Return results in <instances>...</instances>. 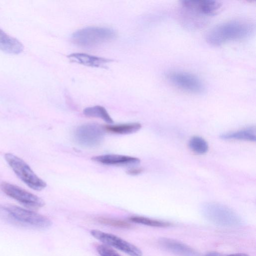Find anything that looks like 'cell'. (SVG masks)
I'll return each mask as SVG.
<instances>
[{
  "mask_svg": "<svg viewBox=\"0 0 256 256\" xmlns=\"http://www.w3.org/2000/svg\"><path fill=\"white\" fill-rule=\"evenodd\" d=\"M84 114L88 117L98 118L108 124H112L113 120L106 109L100 106H96L85 108Z\"/></svg>",
  "mask_w": 256,
  "mask_h": 256,
  "instance_id": "cell-17",
  "label": "cell"
},
{
  "mask_svg": "<svg viewBox=\"0 0 256 256\" xmlns=\"http://www.w3.org/2000/svg\"><path fill=\"white\" fill-rule=\"evenodd\" d=\"M142 127L141 124L138 122H132L116 125H108L104 126L106 131L120 134H126L138 132Z\"/></svg>",
  "mask_w": 256,
  "mask_h": 256,
  "instance_id": "cell-16",
  "label": "cell"
},
{
  "mask_svg": "<svg viewBox=\"0 0 256 256\" xmlns=\"http://www.w3.org/2000/svg\"><path fill=\"white\" fill-rule=\"evenodd\" d=\"M142 171V170L140 168H136L128 170L127 172L129 174L136 175L141 173Z\"/></svg>",
  "mask_w": 256,
  "mask_h": 256,
  "instance_id": "cell-22",
  "label": "cell"
},
{
  "mask_svg": "<svg viewBox=\"0 0 256 256\" xmlns=\"http://www.w3.org/2000/svg\"><path fill=\"white\" fill-rule=\"evenodd\" d=\"M0 188L8 196L27 208L37 209L44 205V200L40 198L16 185L3 182L0 184Z\"/></svg>",
  "mask_w": 256,
  "mask_h": 256,
  "instance_id": "cell-7",
  "label": "cell"
},
{
  "mask_svg": "<svg viewBox=\"0 0 256 256\" xmlns=\"http://www.w3.org/2000/svg\"><path fill=\"white\" fill-rule=\"evenodd\" d=\"M92 160L104 164L114 166H135L140 162L137 158L112 154L95 156Z\"/></svg>",
  "mask_w": 256,
  "mask_h": 256,
  "instance_id": "cell-11",
  "label": "cell"
},
{
  "mask_svg": "<svg viewBox=\"0 0 256 256\" xmlns=\"http://www.w3.org/2000/svg\"><path fill=\"white\" fill-rule=\"evenodd\" d=\"M129 220L134 223L153 227L165 228L170 225V223L166 222L152 219L142 216H132L130 217Z\"/></svg>",
  "mask_w": 256,
  "mask_h": 256,
  "instance_id": "cell-18",
  "label": "cell"
},
{
  "mask_svg": "<svg viewBox=\"0 0 256 256\" xmlns=\"http://www.w3.org/2000/svg\"><path fill=\"white\" fill-rule=\"evenodd\" d=\"M166 77L174 86L189 92L200 94L204 91V83L198 77L192 74L172 71L166 74Z\"/></svg>",
  "mask_w": 256,
  "mask_h": 256,
  "instance_id": "cell-6",
  "label": "cell"
},
{
  "mask_svg": "<svg viewBox=\"0 0 256 256\" xmlns=\"http://www.w3.org/2000/svg\"><path fill=\"white\" fill-rule=\"evenodd\" d=\"M0 218L13 225L38 230L48 228L52 224L43 215L10 204H0Z\"/></svg>",
  "mask_w": 256,
  "mask_h": 256,
  "instance_id": "cell-1",
  "label": "cell"
},
{
  "mask_svg": "<svg viewBox=\"0 0 256 256\" xmlns=\"http://www.w3.org/2000/svg\"><path fill=\"white\" fill-rule=\"evenodd\" d=\"M206 256H224L220 253L215 252H212L206 254Z\"/></svg>",
  "mask_w": 256,
  "mask_h": 256,
  "instance_id": "cell-23",
  "label": "cell"
},
{
  "mask_svg": "<svg viewBox=\"0 0 256 256\" xmlns=\"http://www.w3.org/2000/svg\"><path fill=\"white\" fill-rule=\"evenodd\" d=\"M96 250L101 256H120L114 250L104 245L98 246Z\"/></svg>",
  "mask_w": 256,
  "mask_h": 256,
  "instance_id": "cell-21",
  "label": "cell"
},
{
  "mask_svg": "<svg viewBox=\"0 0 256 256\" xmlns=\"http://www.w3.org/2000/svg\"><path fill=\"white\" fill-rule=\"evenodd\" d=\"M252 22L243 20L228 22L219 24L208 31L206 36L208 43L218 46L227 42L246 38L254 32Z\"/></svg>",
  "mask_w": 256,
  "mask_h": 256,
  "instance_id": "cell-2",
  "label": "cell"
},
{
  "mask_svg": "<svg viewBox=\"0 0 256 256\" xmlns=\"http://www.w3.org/2000/svg\"><path fill=\"white\" fill-rule=\"evenodd\" d=\"M159 244L167 250L180 256H193L195 254L191 248L172 239L162 238L159 240Z\"/></svg>",
  "mask_w": 256,
  "mask_h": 256,
  "instance_id": "cell-13",
  "label": "cell"
},
{
  "mask_svg": "<svg viewBox=\"0 0 256 256\" xmlns=\"http://www.w3.org/2000/svg\"><path fill=\"white\" fill-rule=\"evenodd\" d=\"M0 50L10 54H18L23 50L22 44L0 28Z\"/></svg>",
  "mask_w": 256,
  "mask_h": 256,
  "instance_id": "cell-14",
  "label": "cell"
},
{
  "mask_svg": "<svg viewBox=\"0 0 256 256\" xmlns=\"http://www.w3.org/2000/svg\"><path fill=\"white\" fill-rule=\"evenodd\" d=\"M116 36V32L111 28L90 26L74 32L72 39L78 46L91 48L108 42Z\"/></svg>",
  "mask_w": 256,
  "mask_h": 256,
  "instance_id": "cell-3",
  "label": "cell"
},
{
  "mask_svg": "<svg viewBox=\"0 0 256 256\" xmlns=\"http://www.w3.org/2000/svg\"><path fill=\"white\" fill-rule=\"evenodd\" d=\"M190 149L198 154H204L208 150V145L204 139L198 136L192 137L188 142Z\"/></svg>",
  "mask_w": 256,
  "mask_h": 256,
  "instance_id": "cell-19",
  "label": "cell"
},
{
  "mask_svg": "<svg viewBox=\"0 0 256 256\" xmlns=\"http://www.w3.org/2000/svg\"><path fill=\"white\" fill-rule=\"evenodd\" d=\"M70 61L92 67H104L112 60L84 53H72L68 56Z\"/></svg>",
  "mask_w": 256,
  "mask_h": 256,
  "instance_id": "cell-12",
  "label": "cell"
},
{
  "mask_svg": "<svg viewBox=\"0 0 256 256\" xmlns=\"http://www.w3.org/2000/svg\"><path fill=\"white\" fill-rule=\"evenodd\" d=\"M106 130L104 126L95 123H87L77 128L75 132L76 142L81 146L93 148L102 141Z\"/></svg>",
  "mask_w": 256,
  "mask_h": 256,
  "instance_id": "cell-5",
  "label": "cell"
},
{
  "mask_svg": "<svg viewBox=\"0 0 256 256\" xmlns=\"http://www.w3.org/2000/svg\"><path fill=\"white\" fill-rule=\"evenodd\" d=\"M207 216L215 222H234L236 220V214L228 208L216 204H208L204 206Z\"/></svg>",
  "mask_w": 256,
  "mask_h": 256,
  "instance_id": "cell-10",
  "label": "cell"
},
{
  "mask_svg": "<svg viewBox=\"0 0 256 256\" xmlns=\"http://www.w3.org/2000/svg\"><path fill=\"white\" fill-rule=\"evenodd\" d=\"M220 138L224 140H242L255 142L256 140V128L249 127L236 132L222 134Z\"/></svg>",
  "mask_w": 256,
  "mask_h": 256,
  "instance_id": "cell-15",
  "label": "cell"
},
{
  "mask_svg": "<svg viewBox=\"0 0 256 256\" xmlns=\"http://www.w3.org/2000/svg\"><path fill=\"white\" fill-rule=\"evenodd\" d=\"M90 234L101 242L118 249L130 256H142L141 250L134 245L114 234L97 230H92Z\"/></svg>",
  "mask_w": 256,
  "mask_h": 256,
  "instance_id": "cell-9",
  "label": "cell"
},
{
  "mask_svg": "<svg viewBox=\"0 0 256 256\" xmlns=\"http://www.w3.org/2000/svg\"><path fill=\"white\" fill-rule=\"evenodd\" d=\"M4 158L16 174L30 188L40 190L46 187V182L40 178L22 159L10 153L6 154Z\"/></svg>",
  "mask_w": 256,
  "mask_h": 256,
  "instance_id": "cell-4",
  "label": "cell"
},
{
  "mask_svg": "<svg viewBox=\"0 0 256 256\" xmlns=\"http://www.w3.org/2000/svg\"><path fill=\"white\" fill-rule=\"evenodd\" d=\"M98 222L106 225L120 228H128L130 224L126 222L108 218L100 217L97 219Z\"/></svg>",
  "mask_w": 256,
  "mask_h": 256,
  "instance_id": "cell-20",
  "label": "cell"
},
{
  "mask_svg": "<svg viewBox=\"0 0 256 256\" xmlns=\"http://www.w3.org/2000/svg\"><path fill=\"white\" fill-rule=\"evenodd\" d=\"M227 256H248L245 254L237 253V254H230Z\"/></svg>",
  "mask_w": 256,
  "mask_h": 256,
  "instance_id": "cell-24",
  "label": "cell"
},
{
  "mask_svg": "<svg viewBox=\"0 0 256 256\" xmlns=\"http://www.w3.org/2000/svg\"><path fill=\"white\" fill-rule=\"evenodd\" d=\"M182 8L190 16L202 18L210 16L218 13L222 4L216 0H182Z\"/></svg>",
  "mask_w": 256,
  "mask_h": 256,
  "instance_id": "cell-8",
  "label": "cell"
}]
</instances>
